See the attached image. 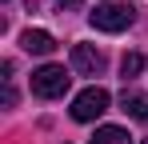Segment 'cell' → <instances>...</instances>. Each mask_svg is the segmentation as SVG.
<instances>
[{"label": "cell", "instance_id": "obj_1", "mask_svg": "<svg viewBox=\"0 0 148 144\" xmlns=\"http://www.w3.org/2000/svg\"><path fill=\"white\" fill-rule=\"evenodd\" d=\"M68 84H72V76L64 72V64H44V68L32 72V92L40 96V100H56V96H64Z\"/></svg>", "mask_w": 148, "mask_h": 144}, {"label": "cell", "instance_id": "obj_2", "mask_svg": "<svg viewBox=\"0 0 148 144\" xmlns=\"http://www.w3.org/2000/svg\"><path fill=\"white\" fill-rule=\"evenodd\" d=\"M88 20H92L96 32H124L136 20V12H132V4H96Z\"/></svg>", "mask_w": 148, "mask_h": 144}, {"label": "cell", "instance_id": "obj_3", "mask_svg": "<svg viewBox=\"0 0 148 144\" xmlns=\"http://www.w3.org/2000/svg\"><path fill=\"white\" fill-rule=\"evenodd\" d=\"M108 104H112V96L104 92L100 84H92V88H84V92L72 100V120H80V124H92L96 116H104V112H108Z\"/></svg>", "mask_w": 148, "mask_h": 144}, {"label": "cell", "instance_id": "obj_4", "mask_svg": "<svg viewBox=\"0 0 148 144\" xmlns=\"http://www.w3.org/2000/svg\"><path fill=\"white\" fill-rule=\"evenodd\" d=\"M72 68L80 76H100L104 68V52L96 44H72Z\"/></svg>", "mask_w": 148, "mask_h": 144}, {"label": "cell", "instance_id": "obj_5", "mask_svg": "<svg viewBox=\"0 0 148 144\" xmlns=\"http://www.w3.org/2000/svg\"><path fill=\"white\" fill-rule=\"evenodd\" d=\"M20 44H24V52H36V56H48L52 48H56V40H52V32H44V28H28L24 36H20Z\"/></svg>", "mask_w": 148, "mask_h": 144}, {"label": "cell", "instance_id": "obj_6", "mask_svg": "<svg viewBox=\"0 0 148 144\" xmlns=\"http://www.w3.org/2000/svg\"><path fill=\"white\" fill-rule=\"evenodd\" d=\"M120 108H124L132 120H144V124H148V92H128V88H124Z\"/></svg>", "mask_w": 148, "mask_h": 144}, {"label": "cell", "instance_id": "obj_7", "mask_svg": "<svg viewBox=\"0 0 148 144\" xmlns=\"http://www.w3.org/2000/svg\"><path fill=\"white\" fill-rule=\"evenodd\" d=\"M88 144H132V136L124 132L120 124H100L96 132H92V140Z\"/></svg>", "mask_w": 148, "mask_h": 144}, {"label": "cell", "instance_id": "obj_8", "mask_svg": "<svg viewBox=\"0 0 148 144\" xmlns=\"http://www.w3.org/2000/svg\"><path fill=\"white\" fill-rule=\"evenodd\" d=\"M140 72H144V56H140V52H128V56L120 60V76L132 80V76H140Z\"/></svg>", "mask_w": 148, "mask_h": 144}, {"label": "cell", "instance_id": "obj_9", "mask_svg": "<svg viewBox=\"0 0 148 144\" xmlns=\"http://www.w3.org/2000/svg\"><path fill=\"white\" fill-rule=\"evenodd\" d=\"M16 104V92H12V84H4V108H12Z\"/></svg>", "mask_w": 148, "mask_h": 144}, {"label": "cell", "instance_id": "obj_10", "mask_svg": "<svg viewBox=\"0 0 148 144\" xmlns=\"http://www.w3.org/2000/svg\"><path fill=\"white\" fill-rule=\"evenodd\" d=\"M60 4H64V8H76V4H80V0H60Z\"/></svg>", "mask_w": 148, "mask_h": 144}, {"label": "cell", "instance_id": "obj_11", "mask_svg": "<svg viewBox=\"0 0 148 144\" xmlns=\"http://www.w3.org/2000/svg\"><path fill=\"white\" fill-rule=\"evenodd\" d=\"M140 144H148V140H140Z\"/></svg>", "mask_w": 148, "mask_h": 144}]
</instances>
